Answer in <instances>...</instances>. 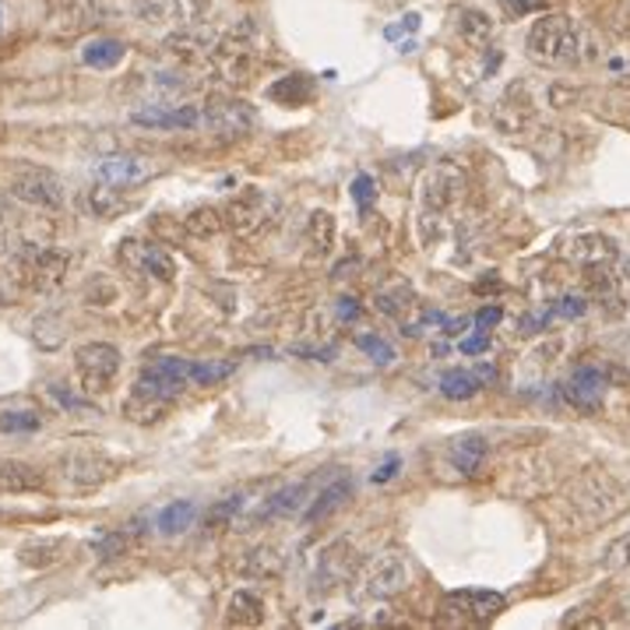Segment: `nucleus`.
I'll list each match as a JSON object with an SVG mask.
<instances>
[{
	"label": "nucleus",
	"instance_id": "38",
	"mask_svg": "<svg viewBox=\"0 0 630 630\" xmlns=\"http://www.w3.org/2000/svg\"><path fill=\"white\" fill-rule=\"evenodd\" d=\"M602 567L606 570H627L630 567V532H623V536H617L613 543L606 546Z\"/></svg>",
	"mask_w": 630,
	"mask_h": 630
},
{
	"label": "nucleus",
	"instance_id": "26",
	"mask_svg": "<svg viewBox=\"0 0 630 630\" xmlns=\"http://www.w3.org/2000/svg\"><path fill=\"white\" fill-rule=\"evenodd\" d=\"M264 599L254 596V591H246L240 588L233 599H229V609H225V620L229 623H237V627H261L264 623Z\"/></svg>",
	"mask_w": 630,
	"mask_h": 630
},
{
	"label": "nucleus",
	"instance_id": "40",
	"mask_svg": "<svg viewBox=\"0 0 630 630\" xmlns=\"http://www.w3.org/2000/svg\"><path fill=\"white\" fill-rule=\"evenodd\" d=\"M243 493H233V496H225V501H219L212 511H208V525H225V522H233L237 514L243 511Z\"/></svg>",
	"mask_w": 630,
	"mask_h": 630
},
{
	"label": "nucleus",
	"instance_id": "7",
	"mask_svg": "<svg viewBox=\"0 0 630 630\" xmlns=\"http://www.w3.org/2000/svg\"><path fill=\"white\" fill-rule=\"evenodd\" d=\"M74 370H78L85 395H103L120 374V349L109 342H88L74 353Z\"/></svg>",
	"mask_w": 630,
	"mask_h": 630
},
{
	"label": "nucleus",
	"instance_id": "49",
	"mask_svg": "<svg viewBox=\"0 0 630 630\" xmlns=\"http://www.w3.org/2000/svg\"><path fill=\"white\" fill-rule=\"evenodd\" d=\"M469 328V321L462 317V321H444V335H462Z\"/></svg>",
	"mask_w": 630,
	"mask_h": 630
},
{
	"label": "nucleus",
	"instance_id": "48",
	"mask_svg": "<svg viewBox=\"0 0 630 630\" xmlns=\"http://www.w3.org/2000/svg\"><path fill=\"white\" fill-rule=\"evenodd\" d=\"M504 8L511 14H528L532 11V0H504Z\"/></svg>",
	"mask_w": 630,
	"mask_h": 630
},
{
	"label": "nucleus",
	"instance_id": "6",
	"mask_svg": "<svg viewBox=\"0 0 630 630\" xmlns=\"http://www.w3.org/2000/svg\"><path fill=\"white\" fill-rule=\"evenodd\" d=\"M507 609V599L501 591L490 588H462L448 591L441 602V620L444 623H486L493 617H501Z\"/></svg>",
	"mask_w": 630,
	"mask_h": 630
},
{
	"label": "nucleus",
	"instance_id": "23",
	"mask_svg": "<svg viewBox=\"0 0 630 630\" xmlns=\"http://www.w3.org/2000/svg\"><path fill=\"white\" fill-rule=\"evenodd\" d=\"M454 29H458V35H462V43L465 46H472V50H486L490 46V40H493V18L483 11V8H472V4H465V8H458L454 11Z\"/></svg>",
	"mask_w": 630,
	"mask_h": 630
},
{
	"label": "nucleus",
	"instance_id": "31",
	"mask_svg": "<svg viewBox=\"0 0 630 630\" xmlns=\"http://www.w3.org/2000/svg\"><path fill=\"white\" fill-rule=\"evenodd\" d=\"M412 300H416V293H412L409 282H391V285H385V290H377V296H374L377 311H385V314H391V317H398L402 311H409Z\"/></svg>",
	"mask_w": 630,
	"mask_h": 630
},
{
	"label": "nucleus",
	"instance_id": "20",
	"mask_svg": "<svg viewBox=\"0 0 630 630\" xmlns=\"http://www.w3.org/2000/svg\"><path fill=\"white\" fill-rule=\"evenodd\" d=\"M353 501V480H346V475H335V480L328 486H321L314 496L307 511H303V522L307 525H317V522H328L335 511H342Z\"/></svg>",
	"mask_w": 630,
	"mask_h": 630
},
{
	"label": "nucleus",
	"instance_id": "44",
	"mask_svg": "<svg viewBox=\"0 0 630 630\" xmlns=\"http://www.w3.org/2000/svg\"><path fill=\"white\" fill-rule=\"evenodd\" d=\"M557 314H564V317H581V314H585V300H581V296H564L560 307H557Z\"/></svg>",
	"mask_w": 630,
	"mask_h": 630
},
{
	"label": "nucleus",
	"instance_id": "42",
	"mask_svg": "<svg viewBox=\"0 0 630 630\" xmlns=\"http://www.w3.org/2000/svg\"><path fill=\"white\" fill-rule=\"evenodd\" d=\"M490 349V332H480L472 338H462V353L465 356H475V353H486Z\"/></svg>",
	"mask_w": 630,
	"mask_h": 630
},
{
	"label": "nucleus",
	"instance_id": "34",
	"mask_svg": "<svg viewBox=\"0 0 630 630\" xmlns=\"http://www.w3.org/2000/svg\"><path fill=\"white\" fill-rule=\"evenodd\" d=\"M219 225H222V212H219V208H195V212L183 219V229H187L190 237H198V240L216 237Z\"/></svg>",
	"mask_w": 630,
	"mask_h": 630
},
{
	"label": "nucleus",
	"instance_id": "19",
	"mask_svg": "<svg viewBox=\"0 0 630 630\" xmlns=\"http://www.w3.org/2000/svg\"><path fill=\"white\" fill-rule=\"evenodd\" d=\"M269 208H272V198L264 195L261 187H246L233 198L225 216H229V225H233L237 233H254V229H261L264 219H269Z\"/></svg>",
	"mask_w": 630,
	"mask_h": 630
},
{
	"label": "nucleus",
	"instance_id": "35",
	"mask_svg": "<svg viewBox=\"0 0 630 630\" xmlns=\"http://www.w3.org/2000/svg\"><path fill=\"white\" fill-rule=\"evenodd\" d=\"M88 204H92V212L99 219H109V216H117L124 208V198H117V187L95 180V187L88 190Z\"/></svg>",
	"mask_w": 630,
	"mask_h": 630
},
{
	"label": "nucleus",
	"instance_id": "4",
	"mask_svg": "<svg viewBox=\"0 0 630 630\" xmlns=\"http://www.w3.org/2000/svg\"><path fill=\"white\" fill-rule=\"evenodd\" d=\"M406 585H409V564L398 549H388L363 567L356 596L359 599H395L398 591H406Z\"/></svg>",
	"mask_w": 630,
	"mask_h": 630
},
{
	"label": "nucleus",
	"instance_id": "9",
	"mask_svg": "<svg viewBox=\"0 0 630 630\" xmlns=\"http://www.w3.org/2000/svg\"><path fill=\"white\" fill-rule=\"evenodd\" d=\"M64 480L71 486H82V490H92V486H103L106 480L117 475V462L106 458L103 451H92V448H78L64 454Z\"/></svg>",
	"mask_w": 630,
	"mask_h": 630
},
{
	"label": "nucleus",
	"instance_id": "39",
	"mask_svg": "<svg viewBox=\"0 0 630 630\" xmlns=\"http://www.w3.org/2000/svg\"><path fill=\"white\" fill-rule=\"evenodd\" d=\"M353 201H356V208H359V216H367L370 212V204L377 201V180L370 177V174H359L356 180H353Z\"/></svg>",
	"mask_w": 630,
	"mask_h": 630
},
{
	"label": "nucleus",
	"instance_id": "16",
	"mask_svg": "<svg viewBox=\"0 0 630 630\" xmlns=\"http://www.w3.org/2000/svg\"><path fill=\"white\" fill-rule=\"evenodd\" d=\"M208 0H135V11L148 25H183L195 22Z\"/></svg>",
	"mask_w": 630,
	"mask_h": 630
},
{
	"label": "nucleus",
	"instance_id": "13",
	"mask_svg": "<svg viewBox=\"0 0 630 630\" xmlns=\"http://www.w3.org/2000/svg\"><path fill=\"white\" fill-rule=\"evenodd\" d=\"M208 130H216L222 138H243L254 127V109L240 99H216L212 106H204V124Z\"/></svg>",
	"mask_w": 630,
	"mask_h": 630
},
{
	"label": "nucleus",
	"instance_id": "24",
	"mask_svg": "<svg viewBox=\"0 0 630 630\" xmlns=\"http://www.w3.org/2000/svg\"><path fill=\"white\" fill-rule=\"evenodd\" d=\"M311 486H314V475L272 493L269 504L258 511V518H293V514H300V507L311 504Z\"/></svg>",
	"mask_w": 630,
	"mask_h": 630
},
{
	"label": "nucleus",
	"instance_id": "37",
	"mask_svg": "<svg viewBox=\"0 0 630 630\" xmlns=\"http://www.w3.org/2000/svg\"><path fill=\"white\" fill-rule=\"evenodd\" d=\"M356 346H359V353H367V356L377 363V367H391V363L398 359L395 349H391L380 335H359V338H356Z\"/></svg>",
	"mask_w": 630,
	"mask_h": 630
},
{
	"label": "nucleus",
	"instance_id": "11",
	"mask_svg": "<svg viewBox=\"0 0 630 630\" xmlns=\"http://www.w3.org/2000/svg\"><path fill=\"white\" fill-rule=\"evenodd\" d=\"M130 120L138 127L148 130H198L204 124V109L201 106H162V103H151V106H138L130 113Z\"/></svg>",
	"mask_w": 630,
	"mask_h": 630
},
{
	"label": "nucleus",
	"instance_id": "14",
	"mask_svg": "<svg viewBox=\"0 0 630 630\" xmlns=\"http://www.w3.org/2000/svg\"><path fill=\"white\" fill-rule=\"evenodd\" d=\"M120 258H124L135 272L151 275V279H159V282H174V279H177V261H174V254H169V251H162L159 243L127 240L124 251H120Z\"/></svg>",
	"mask_w": 630,
	"mask_h": 630
},
{
	"label": "nucleus",
	"instance_id": "1",
	"mask_svg": "<svg viewBox=\"0 0 630 630\" xmlns=\"http://www.w3.org/2000/svg\"><path fill=\"white\" fill-rule=\"evenodd\" d=\"M187 385H190V359H183V356L151 359L127 395L124 416L130 423H141V427L156 423V419H162L169 412V406L183 395Z\"/></svg>",
	"mask_w": 630,
	"mask_h": 630
},
{
	"label": "nucleus",
	"instance_id": "27",
	"mask_svg": "<svg viewBox=\"0 0 630 630\" xmlns=\"http://www.w3.org/2000/svg\"><path fill=\"white\" fill-rule=\"evenodd\" d=\"M43 427V412L29 402H14L0 409V433H35Z\"/></svg>",
	"mask_w": 630,
	"mask_h": 630
},
{
	"label": "nucleus",
	"instance_id": "12",
	"mask_svg": "<svg viewBox=\"0 0 630 630\" xmlns=\"http://www.w3.org/2000/svg\"><path fill=\"white\" fill-rule=\"evenodd\" d=\"M216 61L222 67V74L229 82H251V71L258 64V53H254V29L246 25L240 35H225V40L216 46Z\"/></svg>",
	"mask_w": 630,
	"mask_h": 630
},
{
	"label": "nucleus",
	"instance_id": "51",
	"mask_svg": "<svg viewBox=\"0 0 630 630\" xmlns=\"http://www.w3.org/2000/svg\"><path fill=\"white\" fill-rule=\"evenodd\" d=\"M0 29H4V8H0Z\"/></svg>",
	"mask_w": 630,
	"mask_h": 630
},
{
	"label": "nucleus",
	"instance_id": "30",
	"mask_svg": "<svg viewBox=\"0 0 630 630\" xmlns=\"http://www.w3.org/2000/svg\"><path fill=\"white\" fill-rule=\"evenodd\" d=\"M243 575L251 578H264V581H275L282 575V553L279 546H258L251 557L243 564Z\"/></svg>",
	"mask_w": 630,
	"mask_h": 630
},
{
	"label": "nucleus",
	"instance_id": "45",
	"mask_svg": "<svg viewBox=\"0 0 630 630\" xmlns=\"http://www.w3.org/2000/svg\"><path fill=\"white\" fill-rule=\"evenodd\" d=\"M359 303L353 300V296H342L338 300V321H359Z\"/></svg>",
	"mask_w": 630,
	"mask_h": 630
},
{
	"label": "nucleus",
	"instance_id": "22",
	"mask_svg": "<svg viewBox=\"0 0 630 630\" xmlns=\"http://www.w3.org/2000/svg\"><path fill=\"white\" fill-rule=\"evenodd\" d=\"M46 475L22 462V458H0V493H40Z\"/></svg>",
	"mask_w": 630,
	"mask_h": 630
},
{
	"label": "nucleus",
	"instance_id": "5",
	"mask_svg": "<svg viewBox=\"0 0 630 630\" xmlns=\"http://www.w3.org/2000/svg\"><path fill=\"white\" fill-rule=\"evenodd\" d=\"M8 195L32 208H64V201H67L64 180L40 166H18L8 180Z\"/></svg>",
	"mask_w": 630,
	"mask_h": 630
},
{
	"label": "nucleus",
	"instance_id": "8",
	"mask_svg": "<svg viewBox=\"0 0 630 630\" xmlns=\"http://www.w3.org/2000/svg\"><path fill=\"white\" fill-rule=\"evenodd\" d=\"M92 174L99 183L130 190V187H141L156 177V162L145 156H130V151H117V156H103L99 162H92Z\"/></svg>",
	"mask_w": 630,
	"mask_h": 630
},
{
	"label": "nucleus",
	"instance_id": "33",
	"mask_svg": "<svg viewBox=\"0 0 630 630\" xmlns=\"http://www.w3.org/2000/svg\"><path fill=\"white\" fill-rule=\"evenodd\" d=\"M307 243L314 246V254H328L335 243V219L328 212H314L307 222Z\"/></svg>",
	"mask_w": 630,
	"mask_h": 630
},
{
	"label": "nucleus",
	"instance_id": "32",
	"mask_svg": "<svg viewBox=\"0 0 630 630\" xmlns=\"http://www.w3.org/2000/svg\"><path fill=\"white\" fill-rule=\"evenodd\" d=\"M314 95V82L307 74H290V78H282L279 85H272V99L285 103V106H300L307 103Z\"/></svg>",
	"mask_w": 630,
	"mask_h": 630
},
{
	"label": "nucleus",
	"instance_id": "41",
	"mask_svg": "<svg viewBox=\"0 0 630 630\" xmlns=\"http://www.w3.org/2000/svg\"><path fill=\"white\" fill-rule=\"evenodd\" d=\"M92 549L99 553L103 560H109V557H120V553L127 549V536H124V532H106V536H103L99 543L92 539Z\"/></svg>",
	"mask_w": 630,
	"mask_h": 630
},
{
	"label": "nucleus",
	"instance_id": "10",
	"mask_svg": "<svg viewBox=\"0 0 630 630\" xmlns=\"http://www.w3.org/2000/svg\"><path fill=\"white\" fill-rule=\"evenodd\" d=\"M356 570V549L349 539H338L332 546L321 549L317 557V567H314V578H311V588L314 591H332L338 585H346Z\"/></svg>",
	"mask_w": 630,
	"mask_h": 630
},
{
	"label": "nucleus",
	"instance_id": "52",
	"mask_svg": "<svg viewBox=\"0 0 630 630\" xmlns=\"http://www.w3.org/2000/svg\"><path fill=\"white\" fill-rule=\"evenodd\" d=\"M627 275H630V258H627Z\"/></svg>",
	"mask_w": 630,
	"mask_h": 630
},
{
	"label": "nucleus",
	"instance_id": "3",
	"mask_svg": "<svg viewBox=\"0 0 630 630\" xmlns=\"http://www.w3.org/2000/svg\"><path fill=\"white\" fill-rule=\"evenodd\" d=\"M67 264H71L67 254L29 243V246H22V251L14 254L11 272H14V282L29 285V290H35V293H50V290H56V285L64 282Z\"/></svg>",
	"mask_w": 630,
	"mask_h": 630
},
{
	"label": "nucleus",
	"instance_id": "17",
	"mask_svg": "<svg viewBox=\"0 0 630 630\" xmlns=\"http://www.w3.org/2000/svg\"><path fill=\"white\" fill-rule=\"evenodd\" d=\"M567 258L581 269H609L620 258V246L606 233H578L567 243Z\"/></svg>",
	"mask_w": 630,
	"mask_h": 630
},
{
	"label": "nucleus",
	"instance_id": "47",
	"mask_svg": "<svg viewBox=\"0 0 630 630\" xmlns=\"http://www.w3.org/2000/svg\"><path fill=\"white\" fill-rule=\"evenodd\" d=\"M14 222V208H11V198L0 190V225H11Z\"/></svg>",
	"mask_w": 630,
	"mask_h": 630
},
{
	"label": "nucleus",
	"instance_id": "28",
	"mask_svg": "<svg viewBox=\"0 0 630 630\" xmlns=\"http://www.w3.org/2000/svg\"><path fill=\"white\" fill-rule=\"evenodd\" d=\"M195 518H198L195 501H174L156 514V528L162 532V536H180V532H187L190 525H195Z\"/></svg>",
	"mask_w": 630,
	"mask_h": 630
},
{
	"label": "nucleus",
	"instance_id": "21",
	"mask_svg": "<svg viewBox=\"0 0 630 630\" xmlns=\"http://www.w3.org/2000/svg\"><path fill=\"white\" fill-rule=\"evenodd\" d=\"M486 454H490V444H486V437L483 433H462V437H454L451 448H448V462L454 472H462V475H480L483 472V462H486Z\"/></svg>",
	"mask_w": 630,
	"mask_h": 630
},
{
	"label": "nucleus",
	"instance_id": "15",
	"mask_svg": "<svg viewBox=\"0 0 630 630\" xmlns=\"http://www.w3.org/2000/svg\"><path fill=\"white\" fill-rule=\"evenodd\" d=\"M462 190H465V177L458 174L454 166H433L423 177V183H419V198H423V204L433 208V212H444V208H451L462 198Z\"/></svg>",
	"mask_w": 630,
	"mask_h": 630
},
{
	"label": "nucleus",
	"instance_id": "36",
	"mask_svg": "<svg viewBox=\"0 0 630 630\" xmlns=\"http://www.w3.org/2000/svg\"><path fill=\"white\" fill-rule=\"evenodd\" d=\"M229 374H233V363H195L190 359V385H198V388H212Z\"/></svg>",
	"mask_w": 630,
	"mask_h": 630
},
{
	"label": "nucleus",
	"instance_id": "43",
	"mask_svg": "<svg viewBox=\"0 0 630 630\" xmlns=\"http://www.w3.org/2000/svg\"><path fill=\"white\" fill-rule=\"evenodd\" d=\"M496 321H501V307H483L480 314H475V328L490 332V328H496Z\"/></svg>",
	"mask_w": 630,
	"mask_h": 630
},
{
	"label": "nucleus",
	"instance_id": "18",
	"mask_svg": "<svg viewBox=\"0 0 630 630\" xmlns=\"http://www.w3.org/2000/svg\"><path fill=\"white\" fill-rule=\"evenodd\" d=\"M602 395H606V377H602V370L588 367V363L570 374L567 385H564V398L581 412H599Z\"/></svg>",
	"mask_w": 630,
	"mask_h": 630
},
{
	"label": "nucleus",
	"instance_id": "46",
	"mask_svg": "<svg viewBox=\"0 0 630 630\" xmlns=\"http://www.w3.org/2000/svg\"><path fill=\"white\" fill-rule=\"evenodd\" d=\"M395 472H398V458L391 454V458H388V462H385V465H380V469L374 472V483H388V480H391V475H395Z\"/></svg>",
	"mask_w": 630,
	"mask_h": 630
},
{
	"label": "nucleus",
	"instance_id": "2",
	"mask_svg": "<svg viewBox=\"0 0 630 630\" xmlns=\"http://www.w3.org/2000/svg\"><path fill=\"white\" fill-rule=\"evenodd\" d=\"M525 50L543 67H581L596 61V40L567 14H543L532 22Z\"/></svg>",
	"mask_w": 630,
	"mask_h": 630
},
{
	"label": "nucleus",
	"instance_id": "29",
	"mask_svg": "<svg viewBox=\"0 0 630 630\" xmlns=\"http://www.w3.org/2000/svg\"><path fill=\"white\" fill-rule=\"evenodd\" d=\"M483 388V380L475 370H448L441 377V395L451 398V402H469V398H475Z\"/></svg>",
	"mask_w": 630,
	"mask_h": 630
},
{
	"label": "nucleus",
	"instance_id": "50",
	"mask_svg": "<svg viewBox=\"0 0 630 630\" xmlns=\"http://www.w3.org/2000/svg\"><path fill=\"white\" fill-rule=\"evenodd\" d=\"M617 22H620V25H617L620 32H630V0H623V11L617 14Z\"/></svg>",
	"mask_w": 630,
	"mask_h": 630
},
{
	"label": "nucleus",
	"instance_id": "25",
	"mask_svg": "<svg viewBox=\"0 0 630 630\" xmlns=\"http://www.w3.org/2000/svg\"><path fill=\"white\" fill-rule=\"evenodd\" d=\"M124 56H127V46L120 40H113V35H95V40L82 46V64L95 71H113Z\"/></svg>",
	"mask_w": 630,
	"mask_h": 630
}]
</instances>
